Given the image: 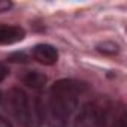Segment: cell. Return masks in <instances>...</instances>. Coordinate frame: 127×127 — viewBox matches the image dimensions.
<instances>
[{
    "label": "cell",
    "instance_id": "6da1fadb",
    "mask_svg": "<svg viewBox=\"0 0 127 127\" xmlns=\"http://www.w3.org/2000/svg\"><path fill=\"white\" fill-rule=\"evenodd\" d=\"M84 91L85 84L75 79H58L54 82L46 99L40 102L42 121H46L49 127H66Z\"/></svg>",
    "mask_w": 127,
    "mask_h": 127
},
{
    "label": "cell",
    "instance_id": "7a4b0ae2",
    "mask_svg": "<svg viewBox=\"0 0 127 127\" xmlns=\"http://www.w3.org/2000/svg\"><path fill=\"white\" fill-rule=\"evenodd\" d=\"M12 114L23 127H39L42 124L40 100H30L21 88H12L9 94Z\"/></svg>",
    "mask_w": 127,
    "mask_h": 127
},
{
    "label": "cell",
    "instance_id": "3957f363",
    "mask_svg": "<svg viewBox=\"0 0 127 127\" xmlns=\"http://www.w3.org/2000/svg\"><path fill=\"white\" fill-rule=\"evenodd\" d=\"M112 118V108L106 100L85 103L73 123V127H108Z\"/></svg>",
    "mask_w": 127,
    "mask_h": 127
},
{
    "label": "cell",
    "instance_id": "277c9868",
    "mask_svg": "<svg viewBox=\"0 0 127 127\" xmlns=\"http://www.w3.org/2000/svg\"><path fill=\"white\" fill-rule=\"evenodd\" d=\"M33 57H34V60H37L39 63H42V64H45V66H52L58 60V51L52 45L40 43V45L34 46Z\"/></svg>",
    "mask_w": 127,
    "mask_h": 127
},
{
    "label": "cell",
    "instance_id": "5b68a950",
    "mask_svg": "<svg viewBox=\"0 0 127 127\" xmlns=\"http://www.w3.org/2000/svg\"><path fill=\"white\" fill-rule=\"evenodd\" d=\"M26 36L24 29L18 26H0V45H11L23 40Z\"/></svg>",
    "mask_w": 127,
    "mask_h": 127
},
{
    "label": "cell",
    "instance_id": "8992f818",
    "mask_svg": "<svg viewBox=\"0 0 127 127\" xmlns=\"http://www.w3.org/2000/svg\"><path fill=\"white\" fill-rule=\"evenodd\" d=\"M24 84L33 90H42L46 84V76L40 72H29L24 76Z\"/></svg>",
    "mask_w": 127,
    "mask_h": 127
},
{
    "label": "cell",
    "instance_id": "52a82bcc",
    "mask_svg": "<svg viewBox=\"0 0 127 127\" xmlns=\"http://www.w3.org/2000/svg\"><path fill=\"white\" fill-rule=\"evenodd\" d=\"M111 126L112 127H127V117H126V111L123 106H120L118 111L112 115Z\"/></svg>",
    "mask_w": 127,
    "mask_h": 127
},
{
    "label": "cell",
    "instance_id": "ba28073f",
    "mask_svg": "<svg viewBox=\"0 0 127 127\" xmlns=\"http://www.w3.org/2000/svg\"><path fill=\"white\" fill-rule=\"evenodd\" d=\"M97 51H100V52H103V54H108V55H114V54L118 52V45L114 43V42L105 40V42L97 43Z\"/></svg>",
    "mask_w": 127,
    "mask_h": 127
},
{
    "label": "cell",
    "instance_id": "9c48e42d",
    "mask_svg": "<svg viewBox=\"0 0 127 127\" xmlns=\"http://www.w3.org/2000/svg\"><path fill=\"white\" fill-rule=\"evenodd\" d=\"M11 61H27V55L24 52H15L9 57Z\"/></svg>",
    "mask_w": 127,
    "mask_h": 127
},
{
    "label": "cell",
    "instance_id": "30bf717a",
    "mask_svg": "<svg viewBox=\"0 0 127 127\" xmlns=\"http://www.w3.org/2000/svg\"><path fill=\"white\" fill-rule=\"evenodd\" d=\"M8 75H9V69L3 64V63H0V82H2Z\"/></svg>",
    "mask_w": 127,
    "mask_h": 127
},
{
    "label": "cell",
    "instance_id": "8fae6325",
    "mask_svg": "<svg viewBox=\"0 0 127 127\" xmlns=\"http://www.w3.org/2000/svg\"><path fill=\"white\" fill-rule=\"evenodd\" d=\"M0 127H12V124L6 118H3L2 115H0Z\"/></svg>",
    "mask_w": 127,
    "mask_h": 127
},
{
    "label": "cell",
    "instance_id": "7c38bea8",
    "mask_svg": "<svg viewBox=\"0 0 127 127\" xmlns=\"http://www.w3.org/2000/svg\"><path fill=\"white\" fill-rule=\"evenodd\" d=\"M0 100H2V93H0Z\"/></svg>",
    "mask_w": 127,
    "mask_h": 127
}]
</instances>
